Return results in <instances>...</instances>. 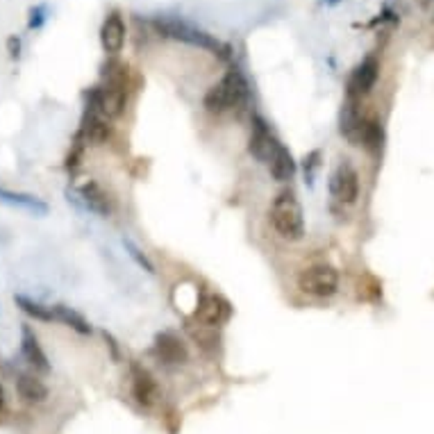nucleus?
<instances>
[{
    "mask_svg": "<svg viewBox=\"0 0 434 434\" xmlns=\"http://www.w3.org/2000/svg\"><path fill=\"white\" fill-rule=\"evenodd\" d=\"M268 221H271V228L277 237L284 241L296 244V241L305 239V212H302V205L291 189H284L273 198Z\"/></svg>",
    "mask_w": 434,
    "mask_h": 434,
    "instance_id": "f257e3e1",
    "label": "nucleus"
},
{
    "mask_svg": "<svg viewBox=\"0 0 434 434\" xmlns=\"http://www.w3.org/2000/svg\"><path fill=\"white\" fill-rule=\"evenodd\" d=\"M246 98H248L246 77L241 75L239 68H230L228 75L205 93L203 105L210 114H225V111H232L239 105H244Z\"/></svg>",
    "mask_w": 434,
    "mask_h": 434,
    "instance_id": "f03ea898",
    "label": "nucleus"
},
{
    "mask_svg": "<svg viewBox=\"0 0 434 434\" xmlns=\"http://www.w3.org/2000/svg\"><path fill=\"white\" fill-rule=\"evenodd\" d=\"M298 289L309 298H332L339 293V271L330 264H311L298 275Z\"/></svg>",
    "mask_w": 434,
    "mask_h": 434,
    "instance_id": "7ed1b4c3",
    "label": "nucleus"
},
{
    "mask_svg": "<svg viewBox=\"0 0 434 434\" xmlns=\"http://www.w3.org/2000/svg\"><path fill=\"white\" fill-rule=\"evenodd\" d=\"M155 28H157V32L162 34V37L189 43V46H198L203 50H214V53L225 50V46H221V43L216 41L212 34L198 30V28H194V25H189L185 21H178V19H155Z\"/></svg>",
    "mask_w": 434,
    "mask_h": 434,
    "instance_id": "20e7f679",
    "label": "nucleus"
},
{
    "mask_svg": "<svg viewBox=\"0 0 434 434\" xmlns=\"http://www.w3.org/2000/svg\"><path fill=\"white\" fill-rule=\"evenodd\" d=\"M327 191L336 203L341 205H355L359 198V173L348 160L336 164V169L330 173Z\"/></svg>",
    "mask_w": 434,
    "mask_h": 434,
    "instance_id": "39448f33",
    "label": "nucleus"
},
{
    "mask_svg": "<svg viewBox=\"0 0 434 434\" xmlns=\"http://www.w3.org/2000/svg\"><path fill=\"white\" fill-rule=\"evenodd\" d=\"M280 139L273 134L271 125L266 123L262 116H253V130H250V139H248V153L259 164H271V160L275 157L277 148H280Z\"/></svg>",
    "mask_w": 434,
    "mask_h": 434,
    "instance_id": "423d86ee",
    "label": "nucleus"
},
{
    "mask_svg": "<svg viewBox=\"0 0 434 434\" xmlns=\"http://www.w3.org/2000/svg\"><path fill=\"white\" fill-rule=\"evenodd\" d=\"M130 392H132L137 405H141L144 410H153L162 401V389L157 385V380L141 364H132L130 366Z\"/></svg>",
    "mask_w": 434,
    "mask_h": 434,
    "instance_id": "0eeeda50",
    "label": "nucleus"
},
{
    "mask_svg": "<svg viewBox=\"0 0 434 434\" xmlns=\"http://www.w3.org/2000/svg\"><path fill=\"white\" fill-rule=\"evenodd\" d=\"M378 77H380L378 57H373V55L364 57L348 77V98L362 100L364 95H369L373 91V86H375Z\"/></svg>",
    "mask_w": 434,
    "mask_h": 434,
    "instance_id": "6e6552de",
    "label": "nucleus"
},
{
    "mask_svg": "<svg viewBox=\"0 0 434 434\" xmlns=\"http://www.w3.org/2000/svg\"><path fill=\"white\" fill-rule=\"evenodd\" d=\"M153 355L157 357L160 364H164V366H182V364H187L189 359L187 343L182 341L176 332H171V330L155 336Z\"/></svg>",
    "mask_w": 434,
    "mask_h": 434,
    "instance_id": "1a4fd4ad",
    "label": "nucleus"
},
{
    "mask_svg": "<svg viewBox=\"0 0 434 434\" xmlns=\"http://www.w3.org/2000/svg\"><path fill=\"white\" fill-rule=\"evenodd\" d=\"M230 316H232L230 302L223 296H219V293H205L201 302H198L196 320L203 327H221Z\"/></svg>",
    "mask_w": 434,
    "mask_h": 434,
    "instance_id": "9d476101",
    "label": "nucleus"
},
{
    "mask_svg": "<svg viewBox=\"0 0 434 434\" xmlns=\"http://www.w3.org/2000/svg\"><path fill=\"white\" fill-rule=\"evenodd\" d=\"M77 196H80V203L84 205V210L98 214L102 219H109V216L114 214V201H111V196L95 180L84 182V185L77 189Z\"/></svg>",
    "mask_w": 434,
    "mask_h": 434,
    "instance_id": "9b49d317",
    "label": "nucleus"
},
{
    "mask_svg": "<svg viewBox=\"0 0 434 434\" xmlns=\"http://www.w3.org/2000/svg\"><path fill=\"white\" fill-rule=\"evenodd\" d=\"M125 37H127V28H125L123 16L118 12H111L107 19L102 21V28H100L102 50H105L107 55H118L125 46Z\"/></svg>",
    "mask_w": 434,
    "mask_h": 434,
    "instance_id": "f8f14e48",
    "label": "nucleus"
},
{
    "mask_svg": "<svg viewBox=\"0 0 434 434\" xmlns=\"http://www.w3.org/2000/svg\"><path fill=\"white\" fill-rule=\"evenodd\" d=\"M21 355H23L25 362H28L34 371L41 373V375L50 373L48 355L43 352L41 343H39V336L34 334V330L30 325H23L21 327Z\"/></svg>",
    "mask_w": 434,
    "mask_h": 434,
    "instance_id": "ddd939ff",
    "label": "nucleus"
},
{
    "mask_svg": "<svg viewBox=\"0 0 434 434\" xmlns=\"http://www.w3.org/2000/svg\"><path fill=\"white\" fill-rule=\"evenodd\" d=\"M0 203L14 207V210H23L32 216H48L50 212V205L46 201H41L39 196L25 194V191H12L5 187H0Z\"/></svg>",
    "mask_w": 434,
    "mask_h": 434,
    "instance_id": "4468645a",
    "label": "nucleus"
},
{
    "mask_svg": "<svg viewBox=\"0 0 434 434\" xmlns=\"http://www.w3.org/2000/svg\"><path fill=\"white\" fill-rule=\"evenodd\" d=\"M16 392H19L21 401L30 405H41L48 401V387L39 375L34 373H19L16 375Z\"/></svg>",
    "mask_w": 434,
    "mask_h": 434,
    "instance_id": "2eb2a0df",
    "label": "nucleus"
},
{
    "mask_svg": "<svg viewBox=\"0 0 434 434\" xmlns=\"http://www.w3.org/2000/svg\"><path fill=\"white\" fill-rule=\"evenodd\" d=\"M111 132H114V130H111L109 121L105 116H100L98 111H93V109H86L80 137H84L86 141H91L93 146H102L111 139Z\"/></svg>",
    "mask_w": 434,
    "mask_h": 434,
    "instance_id": "dca6fc26",
    "label": "nucleus"
},
{
    "mask_svg": "<svg viewBox=\"0 0 434 434\" xmlns=\"http://www.w3.org/2000/svg\"><path fill=\"white\" fill-rule=\"evenodd\" d=\"M385 127H382V121L375 116H369L362 121L359 134H357V144L364 146L371 155H380L382 148H385Z\"/></svg>",
    "mask_w": 434,
    "mask_h": 434,
    "instance_id": "f3484780",
    "label": "nucleus"
},
{
    "mask_svg": "<svg viewBox=\"0 0 434 434\" xmlns=\"http://www.w3.org/2000/svg\"><path fill=\"white\" fill-rule=\"evenodd\" d=\"M362 121H364V116L359 111V100L346 98V102L341 105V114H339V130H341V134L348 139V141L357 144V134H359Z\"/></svg>",
    "mask_w": 434,
    "mask_h": 434,
    "instance_id": "a211bd4d",
    "label": "nucleus"
},
{
    "mask_svg": "<svg viewBox=\"0 0 434 434\" xmlns=\"http://www.w3.org/2000/svg\"><path fill=\"white\" fill-rule=\"evenodd\" d=\"M268 171H271L275 182H291L298 171V164H296V160H293L291 150L280 146L275 153V157L271 160V164H268Z\"/></svg>",
    "mask_w": 434,
    "mask_h": 434,
    "instance_id": "6ab92c4d",
    "label": "nucleus"
},
{
    "mask_svg": "<svg viewBox=\"0 0 434 434\" xmlns=\"http://www.w3.org/2000/svg\"><path fill=\"white\" fill-rule=\"evenodd\" d=\"M14 302H16V307H19L25 316H30V318H34V320H41V323H53V320H55V311H53V307L43 305V302L34 300V298H30V296L16 293V296H14Z\"/></svg>",
    "mask_w": 434,
    "mask_h": 434,
    "instance_id": "aec40b11",
    "label": "nucleus"
},
{
    "mask_svg": "<svg viewBox=\"0 0 434 434\" xmlns=\"http://www.w3.org/2000/svg\"><path fill=\"white\" fill-rule=\"evenodd\" d=\"M53 311H55L57 323H64L66 327L75 330L77 334H91L93 332V327H91L89 320H86L82 314H77L75 309L66 307V305H53Z\"/></svg>",
    "mask_w": 434,
    "mask_h": 434,
    "instance_id": "412c9836",
    "label": "nucleus"
},
{
    "mask_svg": "<svg viewBox=\"0 0 434 434\" xmlns=\"http://www.w3.org/2000/svg\"><path fill=\"white\" fill-rule=\"evenodd\" d=\"M123 248H125V253H127V257L132 259V262L141 268V271H146L148 275H155V264L148 259V255L144 253L141 248H139L132 239H127V237H123Z\"/></svg>",
    "mask_w": 434,
    "mask_h": 434,
    "instance_id": "4be33fe9",
    "label": "nucleus"
},
{
    "mask_svg": "<svg viewBox=\"0 0 434 434\" xmlns=\"http://www.w3.org/2000/svg\"><path fill=\"white\" fill-rule=\"evenodd\" d=\"M48 21V5H34L30 7V12H28V28L30 30H41L43 25H46Z\"/></svg>",
    "mask_w": 434,
    "mask_h": 434,
    "instance_id": "5701e85b",
    "label": "nucleus"
},
{
    "mask_svg": "<svg viewBox=\"0 0 434 434\" xmlns=\"http://www.w3.org/2000/svg\"><path fill=\"white\" fill-rule=\"evenodd\" d=\"M318 153H311L309 157H305V182L311 187L314 185V173H316V169H318Z\"/></svg>",
    "mask_w": 434,
    "mask_h": 434,
    "instance_id": "b1692460",
    "label": "nucleus"
},
{
    "mask_svg": "<svg viewBox=\"0 0 434 434\" xmlns=\"http://www.w3.org/2000/svg\"><path fill=\"white\" fill-rule=\"evenodd\" d=\"M21 48H23L21 39L16 37V34H12V37L7 39V53H10V57L12 59H19L21 57Z\"/></svg>",
    "mask_w": 434,
    "mask_h": 434,
    "instance_id": "393cba45",
    "label": "nucleus"
},
{
    "mask_svg": "<svg viewBox=\"0 0 434 434\" xmlns=\"http://www.w3.org/2000/svg\"><path fill=\"white\" fill-rule=\"evenodd\" d=\"M5 403H7V398H5V389H3V385H0V412L5 410Z\"/></svg>",
    "mask_w": 434,
    "mask_h": 434,
    "instance_id": "a878e982",
    "label": "nucleus"
},
{
    "mask_svg": "<svg viewBox=\"0 0 434 434\" xmlns=\"http://www.w3.org/2000/svg\"><path fill=\"white\" fill-rule=\"evenodd\" d=\"M325 3H327V5H336V3H339V0H325Z\"/></svg>",
    "mask_w": 434,
    "mask_h": 434,
    "instance_id": "bb28decb",
    "label": "nucleus"
}]
</instances>
